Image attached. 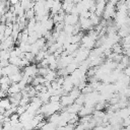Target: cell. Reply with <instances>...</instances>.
<instances>
[{"instance_id": "6da1fadb", "label": "cell", "mask_w": 130, "mask_h": 130, "mask_svg": "<svg viewBox=\"0 0 130 130\" xmlns=\"http://www.w3.org/2000/svg\"><path fill=\"white\" fill-rule=\"evenodd\" d=\"M23 74L27 75V76H36L38 74V67H37V64H28L26 66L23 67Z\"/></svg>"}, {"instance_id": "7a4b0ae2", "label": "cell", "mask_w": 130, "mask_h": 130, "mask_svg": "<svg viewBox=\"0 0 130 130\" xmlns=\"http://www.w3.org/2000/svg\"><path fill=\"white\" fill-rule=\"evenodd\" d=\"M64 23L65 24H71L74 25L78 22V15L77 14H73V13H66L64 16Z\"/></svg>"}, {"instance_id": "3957f363", "label": "cell", "mask_w": 130, "mask_h": 130, "mask_svg": "<svg viewBox=\"0 0 130 130\" xmlns=\"http://www.w3.org/2000/svg\"><path fill=\"white\" fill-rule=\"evenodd\" d=\"M0 107L4 108L5 110H7V109H9L11 107V103H10V101H9L7 95L0 99Z\"/></svg>"}, {"instance_id": "277c9868", "label": "cell", "mask_w": 130, "mask_h": 130, "mask_svg": "<svg viewBox=\"0 0 130 130\" xmlns=\"http://www.w3.org/2000/svg\"><path fill=\"white\" fill-rule=\"evenodd\" d=\"M9 78H10L11 83H12V82H18V81L22 78V72H20V71H19V72H16V73L10 75Z\"/></svg>"}, {"instance_id": "5b68a950", "label": "cell", "mask_w": 130, "mask_h": 130, "mask_svg": "<svg viewBox=\"0 0 130 130\" xmlns=\"http://www.w3.org/2000/svg\"><path fill=\"white\" fill-rule=\"evenodd\" d=\"M8 2L10 3V5H14V4L18 3V2H19V0H8Z\"/></svg>"}, {"instance_id": "8992f818", "label": "cell", "mask_w": 130, "mask_h": 130, "mask_svg": "<svg viewBox=\"0 0 130 130\" xmlns=\"http://www.w3.org/2000/svg\"><path fill=\"white\" fill-rule=\"evenodd\" d=\"M0 17H1V15H0ZM0 23H1V18H0Z\"/></svg>"}]
</instances>
